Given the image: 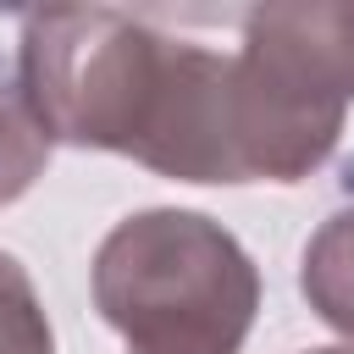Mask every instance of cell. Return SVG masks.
Masks as SVG:
<instances>
[{"label": "cell", "mask_w": 354, "mask_h": 354, "mask_svg": "<svg viewBox=\"0 0 354 354\" xmlns=\"http://www.w3.org/2000/svg\"><path fill=\"white\" fill-rule=\"evenodd\" d=\"M304 354H354V343H337V348H304Z\"/></svg>", "instance_id": "cell-7"}, {"label": "cell", "mask_w": 354, "mask_h": 354, "mask_svg": "<svg viewBox=\"0 0 354 354\" xmlns=\"http://www.w3.org/2000/svg\"><path fill=\"white\" fill-rule=\"evenodd\" d=\"M0 354H55L44 299L11 249H0Z\"/></svg>", "instance_id": "cell-6"}, {"label": "cell", "mask_w": 354, "mask_h": 354, "mask_svg": "<svg viewBox=\"0 0 354 354\" xmlns=\"http://www.w3.org/2000/svg\"><path fill=\"white\" fill-rule=\"evenodd\" d=\"M94 310L127 354H243L260 266L205 210L155 205L116 221L88 266Z\"/></svg>", "instance_id": "cell-2"}, {"label": "cell", "mask_w": 354, "mask_h": 354, "mask_svg": "<svg viewBox=\"0 0 354 354\" xmlns=\"http://www.w3.org/2000/svg\"><path fill=\"white\" fill-rule=\"evenodd\" d=\"M299 293L332 332H343L354 343V205L332 210L310 232V243L299 254Z\"/></svg>", "instance_id": "cell-4"}, {"label": "cell", "mask_w": 354, "mask_h": 354, "mask_svg": "<svg viewBox=\"0 0 354 354\" xmlns=\"http://www.w3.org/2000/svg\"><path fill=\"white\" fill-rule=\"evenodd\" d=\"M50 138L22 105L17 83H0V205H17L50 166Z\"/></svg>", "instance_id": "cell-5"}, {"label": "cell", "mask_w": 354, "mask_h": 354, "mask_svg": "<svg viewBox=\"0 0 354 354\" xmlns=\"http://www.w3.org/2000/svg\"><path fill=\"white\" fill-rule=\"evenodd\" d=\"M227 72L238 183H304L354 105V6H254Z\"/></svg>", "instance_id": "cell-3"}, {"label": "cell", "mask_w": 354, "mask_h": 354, "mask_svg": "<svg viewBox=\"0 0 354 354\" xmlns=\"http://www.w3.org/2000/svg\"><path fill=\"white\" fill-rule=\"evenodd\" d=\"M227 72V50L116 6L28 11L17 39V94L50 144L133 155L177 183H238Z\"/></svg>", "instance_id": "cell-1"}]
</instances>
